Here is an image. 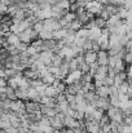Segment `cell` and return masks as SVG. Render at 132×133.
I'll use <instances>...</instances> for the list:
<instances>
[{
  "label": "cell",
  "mask_w": 132,
  "mask_h": 133,
  "mask_svg": "<svg viewBox=\"0 0 132 133\" xmlns=\"http://www.w3.org/2000/svg\"><path fill=\"white\" fill-rule=\"evenodd\" d=\"M18 38H20V42L21 43H25V44H29V43H33L35 39H38V34L33 30V27L25 30L23 32L18 34Z\"/></svg>",
  "instance_id": "1"
},
{
  "label": "cell",
  "mask_w": 132,
  "mask_h": 133,
  "mask_svg": "<svg viewBox=\"0 0 132 133\" xmlns=\"http://www.w3.org/2000/svg\"><path fill=\"white\" fill-rule=\"evenodd\" d=\"M84 8H86V10L89 12L91 14L100 17V14H101V12H102V9H104V5H102L101 3H97V1L92 0V1H89V3H87V4L84 5Z\"/></svg>",
  "instance_id": "2"
},
{
  "label": "cell",
  "mask_w": 132,
  "mask_h": 133,
  "mask_svg": "<svg viewBox=\"0 0 132 133\" xmlns=\"http://www.w3.org/2000/svg\"><path fill=\"white\" fill-rule=\"evenodd\" d=\"M43 26H44V30L51 31V32H54V31H57V30L61 29L60 22H58V19H56V18H48V19H44Z\"/></svg>",
  "instance_id": "3"
},
{
  "label": "cell",
  "mask_w": 132,
  "mask_h": 133,
  "mask_svg": "<svg viewBox=\"0 0 132 133\" xmlns=\"http://www.w3.org/2000/svg\"><path fill=\"white\" fill-rule=\"evenodd\" d=\"M83 76V72L80 70H77V71H73V72H69V75L66 76L65 82H66V85L69 84H74V83H79L80 79Z\"/></svg>",
  "instance_id": "4"
},
{
  "label": "cell",
  "mask_w": 132,
  "mask_h": 133,
  "mask_svg": "<svg viewBox=\"0 0 132 133\" xmlns=\"http://www.w3.org/2000/svg\"><path fill=\"white\" fill-rule=\"evenodd\" d=\"M54 53L51 52V50H43L39 53V61L43 62L45 66H49L52 63V58H53Z\"/></svg>",
  "instance_id": "5"
},
{
  "label": "cell",
  "mask_w": 132,
  "mask_h": 133,
  "mask_svg": "<svg viewBox=\"0 0 132 133\" xmlns=\"http://www.w3.org/2000/svg\"><path fill=\"white\" fill-rule=\"evenodd\" d=\"M25 109H26L27 114H38V112H40V103H36L33 101H26Z\"/></svg>",
  "instance_id": "6"
},
{
  "label": "cell",
  "mask_w": 132,
  "mask_h": 133,
  "mask_svg": "<svg viewBox=\"0 0 132 133\" xmlns=\"http://www.w3.org/2000/svg\"><path fill=\"white\" fill-rule=\"evenodd\" d=\"M40 112H42V115H43L44 118H53V116H56L57 114H58V111L56 110V109H53V107H48V106H45V105H42L40 103Z\"/></svg>",
  "instance_id": "7"
},
{
  "label": "cell",
  "mask_w": 132,
  "mask_h": 133,
  "mask_svg": "<svg viewBox=\"0 0 132 133\" xmlns=\"http://www.w3.org/2000/svg\"><path fill=\"white\" fill-rule=\"evenodd\" d=\"M64 127H66L67 129H75L80 125V122L74 119V118H70V116H65L64 118Z\"/></svg>",
  "instance_id": "8"
},
{
  "label": "cell",
  "mask_w": 132,
  "mask_h": 133,
  "mask_svg": "<svg viewBox=\"0 0 132 133\" xmlns=\"http://www.w3.org/2000/svg\"><path fill=\"white\" fill-rule=\"evenodd\" d=\"M49 124H51V127L54 128L56 131H61V129L65 128V127H64V122H62V119L58 116V114H57L56 116H53V118H49Z\"/></svg>",
  "instance_id": "9"
},
{
  "label": "cell",
  "mask_w": 132,
  "mask_h": 133,
  "mask_svg": "<svg viewBox=\"0 0 132 133\" xmlns=\"http://www.w3.org/2000/svg\"><path fill=\"white\" fill-rule=\"evenodd\" d=\"M97 63L100 66H108V63H109V53L106 50H98L97 52Z\"/></svg>",
  "instance_id": "10"
},
{
  "label": "cell",
  "mask_w": 132,
  "mask_h": 133,
  "mask_svg": "<svg viewBox=\"0 0 132 133\" xmlns=\"http://www.w3.org/2000/svg\"><path fill=\"white\" fill-rule=\"evenodd\" d=\"M108 71H109V67H108V66H98L97 72L93 75V79H95V80L102 82V80L108 76Z\"/></svg>",
  "instance_id": "11"
},
{
  "label": "cell",
  "mask_w": 132,
  "mask_h": 133,
  "mask_svg": "<svg viewBox=\"0 0 132 133\" xmlns=\"http://www.w3.org/2000/svg\"><path fill=\"white\" fill-rule=\"evenodd\" d=\"M84 61L87 65H93L97 62V53L93 52V50H88V52H84Z\"/></svg>",
  "instance_id": "12"
},
{
  "label": "cell",
  "mask_w": 132,
  "mask_h": 133,
  "mask_svg": "<svg viewBox=\"0 0 132 133\" xmlns=\"http://www.w3.org/2000/svg\"><path fill=\"white\" fill-rule=\"evenodd\" d=\"M4 38H5V42L9 45H14V46H16V45L20 43V38H18V35L14 34V32H10V31H9V32L5 34Z\"/></svg>",
  "instance_id": "13"
},
{
  "label": "cell",
  "mask_w": 132,
  "mask_h": 133,
  "mask_svg": "<svg viewBox=\"0 0 132 133\" xmlns=\"http://www.w3.org/2000/svg\"><path fill=\"white\" fill-rule=\"evenodd\" d=\"M86 124V133H98L101 127L97 122H87Z\"/></svg>",
  "instance_id": "14"
},
{
  "label": "cell",
  "mask_w": 132,
  "mask_h": 133,
  "mask_svg": "<svg viewBox=\"0 0 132 133\" xmlns=\"http://www.w3.org/2000/svg\"><path fill=\"white\" fill-rule=\"evenodd\" d=\"M127 76H128V74H126L124 71H122V72H119V74H117L115 75V78H114V87H119V85H122L124 82H127Z\"/></svg>",
  "instance_id": "15"
},
{
  "label": "cell",
  "mask_w": 132,
  "mask_h": 133,
  "mask_svg": "<svg viewBox=\"0 0 132 133\" xmlns=\"http://www.w3.org/2000/svg\"><path fill=\"white\" fill-rule=\"evenodd\" d=\"M96 94L100 98H109L110 97V87L108 85H102L100 88H96Z\"/></svg>",
  "instance_id": "16"
},
{
  "label": "cell",
  "mask_w": 132,
  "mask_h": 133,
  "mask_svg": "<svg viewBox=\"0 0 132 133\" xmlns=\"http://www.w3.org/2000/svg\"><path fill=\"white\" fill-rule=\"evenodd\" d=\"M101 35H102V30L98 29V27H93V29L89 30V38L88 39L92 40V42H97L101 38Z\"/></svg>",
  "instance_id": "17"
},
{
  "label": "cell",
  "mask_w": 132,
  "mask_h": 133,
  "mask_svg": "<svg viewBox=\"0 0 132 133\" xmlns=\"http://www.w3.org/2000/svg\"><path fill=\"white\" fill-rule=\"evenodd\" d=\"M67 30L66 29H60V30H57V31H54L53 32V40H56V42H60V40H64L66 36H67Z\"/></svg>",
  "instance_id": "18"
},
{
  "label": "cell",
  "mask_w": 132,
  "mask_h": 133,
  "mask_svg": "<svg viewBox=\"0 0 132 133\" xmlns=\"http://www.w3.org/2000/svg\"><path fill=\"white\" fill-rule=\"evenodd\" d=\"M109 107H110V101H109V98H100V97H98L97 107H96V109H101V110H104V111H108Z\"/></svg>",
  "instance_id": "19"
},
{
  "label": "cell",
  "mask_w": 132,
  "mask_h": 133,
  "mask_svg": "<svg viewBox=\"0 0 132 133\" xmlns=\"http://www.w3.org/2000/svg\"><path fill=\"white\" fill-rule=\"evenodd\" d=\"M40 103H42V105H45V106H48V107H53V109H56V106H57V101H56V98H51V97H47V96L42 97Z\"/></svg>",
  "instance_id": "20"
},
{
  "label": "cell",
  "mask_w": 132,
  "mask_h": 133,
  "mask_svg": "<svg viewBox=\"0 0 132 133\" xmlns=\"http://www.w3.org/2000/svg\"><path fill=\"white\" fill-rule=\"evenodd\" d=\"M60 93H58V90L54 88V87H52V85H48L47 88H45V93H44V96H47V97H51V98H57V96H58Z\"/></svg>",
  "instance_id": "21"
},
{
  "label": "cell",
  "mask_w": 132,
  "mask_h": 133,
  "mask_svg": "<svg viewBox=\"0 0 132 133\" xmlns=\"http://www.w3.org/2000/svg\"><path fill=\"white\" fill-rule=\"evenodd\" d=\"M5 97L10 101H16L17 99V96H16V89H13L12 87L7 85L5 87Z\"/></svg>",
  "instance_id": "22"
},
{
  "label": "cell",
  "mask_w": 132,
  "mask_h": 133,
  "mask_svg": "<svg viewBox=\"0 0 132 133\" xmlns=\"http://www.w3.org/2000/svg\"><path fill=\"white\" fill-rule=\"evenodd\" d=\"M70 4H71L70 0H58V3H57L56 5H57L60 9H62V10H65V12H69Z\"/></svg>",
  "instance_id": "23"
},
{
  "label": "cell",
  "mask_w": 132,
  "mask_h": 133,
  "mask_svg": "<svg viewBox=\"0 0 132 133\" xmlns=\"http://www.w3.org/2000/svg\"><path fill=\"white\" fill-rule=\"evenodd\" d=\"M39 39H42L43 42H47V40H52L53 39V32H51V31H47V30H43L39 35Z\"/></svg>",
  "instance_id": "24"
},
{
  "label": "cell",
  "mask_w": 132,
  "mask_h": 133,
  "mask_svg": "<svg viewBox=\"0 0 132 133\" xmlns=\"http://www.w3.org/2000/svg\"><path fill=\"white\" fill-rule=\"evenodd\" d=\"M77 38H82V39H88L89 38V30L86 29V27H82L77 34H75Z\"/></svg>",
  "instance_id": "25"
},
{
  "label": "cell",
  "mask_w": 132,
  "mask_h": 133,
  "mask_svg": "<svg viewBox=\"0 0 132 133\" xmlns=\"http://www.w3.org/2000/svg\"><path fill=\"white\" fill-rule=\"evenodd\" d=\"M104 112H105L104 110H101V109H96V110H95V112L92 114V119H93L95 122H97V123H98V122H100V119L105 115Z\"/></svg>",
  "instance_id": "26"
},
{
  "label": "cell",
  "mask_w": 132,
  "mask_h": 133,
  "mask_svg": "<svg viewBox=\"0 0 132 133\" xmlns=\"http://www.w3.org/2000/svg\"><path fill=\"white\" fill-rule=\"evenodd\" d=\"M64 62V58L60 56V54H54L53 56V58H52V66H56V67H60L61 66V63Z\"/></svg>",
  "instance_id": "27"
},
{
  "label": "cell",
  "mask_w": 132,
  "mask_h": 133,
  "mask_svg": "<svg viewBox=\"0 0 132 133\" xmlns=\"http://www.w3.org/2000/svg\"><path fill=\"white\" fill-rule=\"evenodd\" d=\"M33 30L39 35L42 31L44 30V26H43V21H38V22H34L33 23Z\"/></svg>",
  "instance_id": "28"
},
{
  "label": "cell",
  "mask_w": 132,
  "mask_h": 133,
  "mask_svg": "<svg viewBox=\"0 0 132 133\" xmlns=\"http://www.w3.org/2000/svg\"><path fill=\"white\" fill-rule=\"evenodd\" d=\"M95 23H96V27H98V29H105L106 27V19H104V18H101V17H96L95 18Z\"/></svg>",
  "instance_id": "29"
},
{
  "label": "cell",
  "mask_w": 132,
  "mask_h": 133,
  "mask_svg": "<svg viewBox=\"0 0 132 133\" xmlns=\"http://www.w3.org/2000/svg\"><path fill=\"white\" fill-rule=\"evenodd\" d=\"M69 69H70V72L79 70V65H78V61H77V58H71V59L69 61Z\"/></svg>",
  "instance_id": "30"
},
{
  "label": "cell",
  "mask_w": 132,
  "mask_h": 133,
  "mask_svg": "<svg viewBox=\"0 0 132 133\" xmlns=\"http://www.w3.org/2000/svg\"><path fill=\"white\" fill-rule=\"evenodd\" d=\"M82 27H83V25H82V23H80L78 19L73 21V22H71V25H70V30H73L74 32H78V31H79Z\"/></svg>",
  "instance_id": "31"
},
{
  "label": "cell",
  "mask_w": 132,
  "mask_h": 133,
  "mask_svg": "<svg viewBox=\"0 0 132 133\" xmlns=\"http://www.w3.org/2000/svg\"><path fill=\"white\" fill-rule=\"evenodd\" d=\"M128 89H130V84H128L127 82H124L122 85L118 87V93H119V94H127Z\"/></svg>",
  "instance_id": "32"
},
{
  "label": "cell",
  "mask_w": 132,
  "mask_h": 133,
  "mask_svg": "<svg viewBox=\"0 0 132 133\" xmlns=\"http://www.w3.org/2000/svg\"><path fill=\"white\" fill-rule=\"evenodd\" d=\"M109 101H110V106H114V107H119V99H118V96H110L109 97Z\"/></svg>",
  "instance_id": "33"
},
{
  "label": "cell",
  "mask_w": 132,
  "mask_h": 133,
  "mask_svg": "<svg viewBox=\"0 0 132 133\" xmlns=\"http://www.w3.org/2000/svg\"><path fill=\"white\" fill-rule=\"evenodd\" d=\"M27 48H29V44H25V43H21V42L16 45V49H17L20 53H23V52H26V50H27Z\"/></svg>",
  "instance_id": "34"
},
{
  "label": "cell",
  "mask_w": 132,
  "mask_h": 133,
  "mask_svg": "<svg viewBox=\"0 0 132 133\" xmlns=\"http://www.w3.org/2000/svg\"><path fill=\"white\" fill-rule=\"evenodd\" d=\"M123 61H124V63H132V49L126 52V54L123 57Z\"/></svg>",
  "instance_id": "35"
},
{
  "label": "cell",
  "mask_w": 132,
  "mask_h": 133,
  "mask_svg": "<svg viewBox=\"0 0 132 133\" xmlns=\"http://www.w3.org/2000/svg\"><path fill=\"white\" fill-rule=\"evenodd\" d=\"M98 124H100V127H104V125H106V124H110V119H109V116H108V115H104V116L100 119Z\"/></svg>",
  "instance_id": "36"
},
{
  "label": "cell",
  "mask_w": 132,
  "mask_h": 133,
  "mask_svg": "<svg viewBox=\"0 0 132 133\" xmlns=\"http://www.w3.org/2000/svg\"><path fill=\"white\" fill-rule=\"evenodd\" d=\"M92 44H93V42H92V40H89V39H87V40H86V43L83 44V52L92 50Z\"/></svg>",
  "instance_id": "37"
},
{
  "label": "cell",
  "mask_w": 132,
  "mask_h": 133,
  "mask_svg": "<svg viewBox=\"0 0 132 133\" xmlns=\"http://www.w3.org/2000/svg\"><path fill=\"white\" fill-rule=\"evenodd\" d=\"M66 87H67V85H66L64 82H61V83L56 87V89L58 90V93H65V92H66Z\"/></svg>",
  "instance_id": "38"
},
{
  "label": "cell",
  "mask_w": 132,
  "mask_h": 133,
  "mask_svg": "<svg viewBox=\"0 0 132 133\" xmlns=\"http://www.w3.org/2000/svg\"><path fill=\"white\" fill-rule=\"evenodd\" d=\"M118 99H119V102H127L131 98H130L128 94H118Z\"/></svg>",
  "instance_id": "39"
},
{
  "label": "cell",
  "mask_w": 132,
  "mask_h": 133,
  "mask_svg": "<svg viewBox=\"0 0 132 133\" xmlns=\"http://www.w3.org/2000/svg\"><path fill=\"white\" fill-rule=\"evenodd\" d=\"M5 133H20L18 128H14V127H9L8 129H5Z\"/></svg>",
  "instance_id": "40"
},
{
  "label": "cell",
  "mask_w": 132,
  "mask_h": 133,
  "mask_svg": "<svg viewBox=\"0 0 132 133\" xmlns=\"http://www.w3.org/2000/svg\"><path fill=\"white\" fill-rule=\"evenodd\" d=\"M8 85V80L4 79V78H0V89L1 88H5Z\"/></svg>",
  "instance_id": "41"
},
{
  "label": "cell",
  "mask_w": 132,
  "mask_h": 133,
  "mask_svg": "<svg viewBox=\"0 0 132 133\" xmlns=\"http://www.w3.org/2000/svg\"><path fill=\"white\" fill-rule=\"evenodd\" d=\"M122 133H132V127L131 125H126V124H124V128H123V132Z\"/></svg>",
  "instance_id": "42"
},
{
  "label": "cell",
  "mask_w": 132,
  "mask_h": 133,
  "mask_svg": "<svg viewBox=\"0 0 132 133\" xmlns=\"http://www.w3.org/2000/svg\"><path fill=\"white\" fill-rule=\"evenodd\" d=\"M57 133H67V129L66 128H64V129H61V131H58Z\"/></svg>",
  "instance_id": "43"
},
{
  "label": "cell",
  "mask_w": 132,
  "mask_h": 133,
  "mask_svg": "<svg viewBox=\"0 0 132 133\" xmlns=\"http://www.w3.org/2000/svg\"><path fill=\"white\" fill-rule=\"evenodd\" d=\"M84 133H86V132H84Z\"/></svg>",
  "instance_id": "44"
}]
</instances>
